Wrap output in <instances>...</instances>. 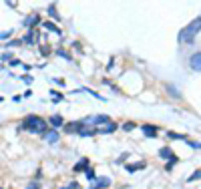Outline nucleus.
Masks as SVG:
<instances>
[{"label":"nucleus","mask_w":201,"mask_h":189,"mask_svg":"<svg viewBox=\"0 0 201 189\" xmlns=\"http://www.w3.org/2000/svg\"><path fill=\"white\" fill-rule=\"evenodd\" d=\"M20 129L28 133H42V135H46V121L42 117H38V115H28V117H24Z\"/></svg>","instance_id":"f257e3e1"},{"label":"nucleus","mask_w":201,"mask_h":189,"mask_svg":"<svg viewBox=\"0 0 201 189\" xmlns=\"http://www.w3.org/2000/svg\"><path fill=\"white\" fill-rule=\"evenodd\" d=\"M201 30V16L199 18H195L193 22L189 24V26H185L181 32H179V42H185V44H189V42H193L195 34Z\"/></svg>","instance_id":"f03ea898"},{"label":"nucleus","mask_w":201,"mask_h":189,"mask_svg":"<svg viewBox=\"0 0 201 189\" xmlns=\"http://www.w3.org/2000/svg\"><path fill=\"white\" fill-rule=\"evenodd\" d=\"M189 64H191V68H193V71H201V53H195L193 57H191Z\"/></svg>","instance_id":"7ed1b4c3"},{"label":"nucleus","mask_w":201,"mask_h":189,"mask_svg":"<svg viewBox=\"0 0 201 189\" xmlns=\"http://www.w3.org/2000/svg\"><path fill=\"white\" fill-rule=\"evenodd\" d=\"M143 131H145V135L151 137V139H155V137H157V127H153V125H145Z\"/></svg>","instance_id":"20e7f679"},{"label":"nucleus","mask_w":201,"mask_h":189,"mask_svg":"<svg viewBox=\"0 0 201 189\" xmlns=\"http://www.w3.org/2000/svg\"><path fill=\"white\" fill-rule=\"evenodd\" d=\"M22 40H26V42H28V44H34V42H36V40H38V34H36V32H34V28H32V30H28V34H26V36H24V38H22Z\"/></svg>","instance_id":"39448f33"},{"label":"nucleus","mask_w":201,"mask_h":189,"mask_svg":"<svg viewBox=\"0 0 201 189\" xmlns=\"http://www.w3.org/2000/svg\"><path fill=\"white\" fill-rule=\"evenodd\" d=\"M87 165H89V159H80V161L72 167V171H76V173H79V171H85V169H87Z\"/></svg>","instance_id":"423d86ee"},{"label":"nucleus","mask_w":201,"mask_h":189,"mask_svg":"<svg viewBox=\"0 0 201 189\" xmlns=\"http://www.w3.org/2000/svg\"><path fill=\"white\" fill-rule=\"evenodd\" d=\"M36 22H38V14H30V16L26 18V22H24V24L28 26V30H32V28H34V24H36Z\"/></svg>","instance_id":"0eeeda50"},{"label":"nucleus","mask_w":201,"mask_h":189,"mask_svg":"<svg viewBox=\"0 0 201 189\" xmlns=\"http://www.w3.org/2000/svg\"><path fill=\"white\" fill-rule=\"evenodd\" d=\"M145 165H147V163H145V161H139V163H131V165H127V171H131V173H133V171H139V169H143Z\"/></svg>","instance_id":"6e6552de"},{"label":"nucleus","mask_w":201,"mask_h":189,"mask_svg":"<svg viewBox=\"0 0 201 189\" xmlns=\"http://www.w3.org/2000/svg\"><path fill=\"white\" fill-rule=\"evenodd\" d=\"M159 153H161V157H163V159H171V161H177V157L171 155V149H169V147H163Z\"/></svg>","instance_id":"1a4fd4ad"},{"label":"nucleus","mask_w":201,"mask_h":189,"mask_svg":"<svg viewBox=\"0 0 201 189\" xmlns=\"http://www.w3.org/2000/svg\"><path fill=\"white\" fill-rule=\"evenodd\" d=\"M48 121H50V125H53V127H61L62 125V117H61V115H53Z\"/></svg>","instance_id":"9d476101"},{"label":"nucleus","mask_w":201,"mask_h":189,"mask_svg":"<svg viewBox=\"0 0 201 189\" xmlns=\"http://www.w3.org/2000/svg\"><path fill=\"white\" fill-rule=\"evenodd\" d=\"M109 179L107 177H103V179H99V181H97V185H93V189H99V187H109Z\"/></svg>","instance_id":"9b49d317"},{"label":"nucleus","mask_w":201,"mask_h":189,"mask_svg":"<svg viewBox=\"0 0 201 189\" xmlns=\"http://www.w3.org/2000/svg\"><path fill=\"white\" fill-rule=\"evenodd\" d=\"M42 24H44V28H48V30H53V32L61 34V28H58V26H54L53 22H42Z\"/></svg>","instance_id":"f8f14e48"},{"label":"nucleus","mask_w":201,"mask_h":189,"mask_svg":"<svg viewBox=\"0 0 201 189\" xmlns=\"http://www.w3.org/2000/svg\"><path fill=\"white\" fill-rule=\"evenodd\" d=\"M57 139H58V133H57V131H50V133H46V141H53V143H54Z\"/></svg>","instance_id":"ddd939ff"},{"label":"nucleus","mask_w":201,"mask_h":189,"mask_svg":"<svg viewBox=\"0 0 201 189\" xmlns=\"http://www.w3.org/2000/svg\"><path fill=\"white\" fill-rule=\"evenodd\" d=\"M48 14H50V16H54V18H58V14H57V8H54V4H50V6H48Z\"/></svg>","instance_id":"4468645a"},{"label":"nucleus","mask_w":201,"mask_h":189,"mask_svg":"<svg viewBox=\"0 0 201 189\" xmlns=\"http://www.w3.org/2000/svg\"><path fill=\"white\" fill-rule=\"evenodd\" d=\"M50 97H53L54 101H62V94H61V93H57V91H50Z\"/></svg>","instance_id":"2eb2a0df"},{"label":"nucleus","mask_w":201,"mask_h":189,"mask_svg":"<svg viewBox=\"0 0 201 189\" xmlns=\"http://www.w3.org/2000/svg\"><path fill=\"white\" fill-rule=\"evenodd\" d=\"M10 34H12V30H6V32H2V34H0V40H4V38H8V36H10Z\"/></svg>","instance_id":"dca6fc26"},{"label":"nucleus","mask_w":201,"mask_h":189,"mask_svg":"<svg viewBox=\"0 0 201 189\" xmlns=\"http://www.w3.org/2000/svg\"><path fill=\"white\" fill-rule=\"evenodd\" d=\"M10 57H12V54H10V53H4V54H2V57H0V58H2V61H12V58H10Z\"/></svg>","instance_id":"f3484780"},{"label":"nucleus","mask_w":201,"mask_h":189,"mask_svg":"<svg viewBox=\"0 0 201 189\" xmlns=\"http://www.w3.org/2000/svg\"><path fill=\"white\" fill-rule=\"evenodd\" d=\"M123 129H125V131H131V129H135V123H127Z\"/></svg>","instance_id":"a211bd4d"},{"label":"nucleus","mask_w":201,"mask_h":189,"mask_svg":"<svg viewBox=\"0 0 201 189\" xmlns=\"http://www.w3.org/2000/svg\"><path fill=\"white\" fill-rule=\"evenodd\" d=\"M20 42H22V40H10L6 46H16V44H20Z\"/></svg>","instance_id":"6ab92c4d"},{"label":"nucleus","mask_w":201,"mask_h":189,"mask_svg":"<svg viewBox=\"0 0 201 189\" xmlns=\"http://www.w3.org/2000/svg\"><path fill=\"white\" fill-rule=\"evenodd\" d=\"M16 64H22V62H20L18 58H12V61H10V67H16Z\"/></svg>","instance_id":"aec40b11"},{"label":"nucleus","mask_w":201,"mask_h":189,"mask_svg":"<svg viewBox=\"0 0 201 189\" xmlns=\"http://www.w3.org/2000/svg\"><path fill=\"white\" fill-rule=\"evenodd\" d=\"M26 189H40V185H38V183H30Z\"/></svg>","instance_id":"412c9836"},{"label":"nucleus","mask_w":201,"mask_h":189,"mask_svg":"<svg viewBox=\"0 0 201 189\" xmlns=\"http://www.w3.org/2000/svg\"><path fill=\"white\" fill-rule=\"evenodd\" d=\"M197 177H201V171H197L195 175H191V181H193V179H197Z\"/></svg>","instance_id":"4be33fe9"},{"label":"nucleus","mask_w":201,"mask_h":189,"mask_svg":"<svg viewBox=\"0 0 201 189\" xmlns=\"http://www.w3.org/2000/svg\"><path fill=\"white\" fill-rule=\"evenodd\" d=\"M68 189H79V183H71V185H68Z\"/></svg>","instance_id":"5701e85b"},{"label":"nucleus","mask_w":201,"mask_h":189,"mask_svg":"<svg viewBox=\"0 0 201 189\" xmlns=\"http://www.w3.org/2000/svg\"><path fill=\"white\" fill-rule=\"evenodd\" d=\"M62 189H68V187H62Z\"/></svg>","instance_id":"b1692460"}]
</instances>
